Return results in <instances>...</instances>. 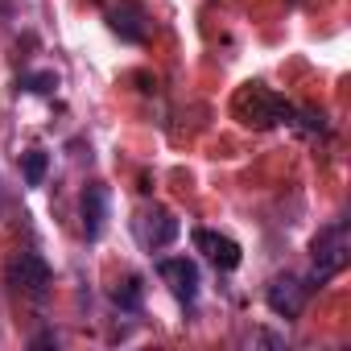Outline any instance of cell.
Here are the masks:
<instances>
[{
	"mask_svg": "<svg viewBox=\"0 0 351 351\" xmlns=\"http://www.w3.org/2000/svg\"><path fill=\"white\" fill-rule=\"evenodd\" d=\"M46 173H50V153L46 149H25L21 153V178L25 186H46Z\"/></svg>",
	"mask_w": 351,
	"mask_h": 351,
	"instance_id": "obj_11",
	"label": "cell"
},
{
	"mask_svg": "<svg viewBox=\"0 0 351 351\" xmlns=\"http://www.w3.org/2000/svg\"><path fill=\"white\" fill-rule=\"evenodd\" d=\"M178 232H182L178 215H173L169 207H161V203L145 207V211L132 219V236H136V244H141L145 252H161V248H169L173 240H178Z\"/></svg>",
	"mask_w": 351,
	"mask_h": 351,
	"instance_id": "obj_4",
	"label": "cell"
},
{
	"mask_svg": "<svg viewBox=\"0 0 351 351\" xmlns=\"http://www.w3.org/2000/svg\"><path fill=\"white\" fill-rule=\"evenodd\" d=\"M157 277L165 281V289L173 293V302L178 306H195L199 302V293H203V273H199V265L191 261V256H161L157 261Z\"/></svg>",
	"mask_w": 351,
	"mask_h": 351,
	"instance_id": "obj_5",
	"label": "cell"
},
{
	"mask_svg": "<svg viewBox=\"0 0 351 351\" xmlns=\"http://www.w3.org/2000/svg\"><path fill=\"white\" fill-rule=\"evenodd\" d=\"M108 211H112V191L104 182H87L79 195V219H83V236L95 244L108 228Z\"/></svg>",
	"mask_w": 351,
	"mask_h": 351,
	"instance_id": "obj_7",
	"label": "cell"
},
{
	"mask_svg": "<svg viewBox=\"0 0 351 351\" xmlns=\"http://www.w3.org/2000/svg\"><path fill=\"white\" fill-rule=\"evenodd\" d=\"M232 112H236V120L248 124V128H277V124H289V128H293V116H298V108H293L285 95L269 91L265 83H248V87L236 95Z\"/></svg>",
	"mask_w": 351,
	"mask_h": 351,
	"instance_id": "obj_2",
	"label": "cell"
},
{
	"mask_svg": "<svg viewBox=\"0 0 351 351\" xmlns=\"http://www.w3.org/2000/svg\"><path fill=\"white\" fill-rule=\"evenodd\" d=\"M195 248L219 269V273H232V269H240V261H244V252H240V244L232 240V236H223V232H211V228H195Z\"/></svg>",
	"mask_w": 351,
	"mask_h": 351,
	"instance_id": "obj_8",
	"label": "cell"
},
{
	"mask_svg": "<svg viewBox=\"0 0 351 351\" xmlns=\"http://www.w3.org/2000/svg\"><path fill=\"white\" fill-rule=\"evenodd\" d=\"M310 289H322L330 277H339L351 261V223L347 219H330L326 228H318V236L310 240Z\"/></svg>",
	"mask_w": 351,
	"mask_h": 351,
	"instance_id": "obj_1",
	"label": "cell"
},
{
	"mask_svg": "<svg viewBox=\"0 0 351 351\" xmlns=\"http://www.w3.org/2000/svg\"><path fill=\"white\" fill-rule=\"evenodd\" d=\"M17 91H25V95H54L58 91V75L54 71H25V75H17Z\"/></svg>",
	"mask_w": 351,
	"mask_h": 351,
	"instance_id": "obj_12",
	"label": "cell"
},
{
	"mask_svg": "<svg viewBox=\"0 0 351 351\" xmlns=\"http://www.w3.org/2000/svg\"><path fill=\"white\" fill-rule=\"evenodd\" d=\"M29 347H58V335H54V330H42V335L29 339Z\"/></svg>",
	"mask_w": 351,
	"mask_h": 351,
	"instance_id": "obj_13",
	"label": "cell"
},
{
	"mask_svg": "<svg viewBox=\"0 0 351 351\" xmlns=\"http://www.w3.org/2000/svg\"><path fill=\"white\" fill-rule=\"evenodd\" d=\"M112 306H116L120 314H141V310H145V281H141L136 273H128L124 281H116Z\"/></svg>",
	"mask_w": 351,
	"mask_h": 351,
	"instance_id": "obj_10",
	"label": "cell"
},
{
	"mask_svg": "<svg viewBox=\"0 0 351 351\" xmlns=\"http://www.w3.org/2000/svg\"><path fill=\"white\" fill-rule=\"evenodd\" d=\"M5 285L29 302H46L50 298V285H54V269L46 265V256L38 252H17L9 265H5Z\"/></svg>",
	"mask_w": 351,
	"mask_h": 351,
	"instance_id": "obj_3",
	"label": "cell"
},
{
	"mask_svg": "<svg viewBox=\"0 0 351 351\" xmlns=\"http://www.w3.org/2000/svg\"><path fill=\"white\" fill-rule=\"evenodd\" d=\"M108 29H112L120 42L141 46V42L149 38V13L136 5V0H124L120 9H112V13H108Z\"/></svg>",
	"mask_w": 351,
	"mask_h": 351,
	"instance_id": "obj_9",
	"label": "cell"
},
{
	"mask_svg": "<svg viewBox=\"0 0 351 351\" xmlns=\"http://www.w3.org/2000/svg\"><path fill=\"white\" fill-rule=\"evenodd\" d=\"M310 281L306 277H298V273H277L269 285H265V302H269V310L277 314V318H285V322H293V318H302V310H306V302H310Z\"/></svg>",
	"mask_w": 351,
	"mask_h": 351,
	"instance_id": "obj_6",
	"label": "cell"
}]
</instances>
